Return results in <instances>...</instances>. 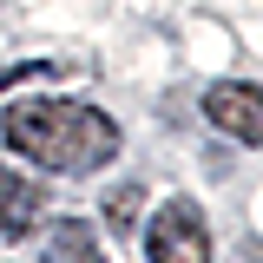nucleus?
I'll list each match as a JSON object with an SVG mask.
<instances>
[{"label": "nucleus", "mask_w": 263, "mask_h": 263, "mask_svg": "<svg viewBox=\"0 0 263 263\" xmlns=\"http://www.w3.org/2000/svg\"><path fill=\"white\" fill-rule=\"evenodd\" d=\"M0 138H7V152L46 164L60 178H86V171L119 158L112 112H99L86 99H20L0 112Z\"/></svg>", "instance_id": "f257e3e1"}, {"label": "nucleus", "mask_w": 263, "mask_h": 263, "mask_svg": "<svg viewBox=\"0 0 263 263\" xmlns=\"http://www.w3.org/2000/svg\"><path fill=\"white\" fill-rule=\"evenodd\" d=\"M145 257L152 263H211V224L191 197H164L152 230H145Z\"/></svg>", "instance_id": "f03ea898"}, {"label": "nucleus", "mask_w": 263, "mask_h": 263, "mask_svg": "<svg viewBox=\"0 0 263 263\" xmlns=\"http://www.w3.org/2000/svg\"><path fill=\"white\" fill-rule=\"evenodd\" d=\"M204 119L217 132H230L237 145H263V92L250 79H217L204 92Z\"/></svg>", "instance_id": "7ed1b4c3"}, {"label": "nucleus", "mask_w": 263, "mask_h": 263, "mask_svg": "<svg viewBox=\"0 0 263 263\" xmlns=\"http://www.w3.org/2000/svg\"><path fill=\"white\" fill-rule=\"evenodd\" d=\"M46 184L40 178H27V171H13V164L0 158V237L7 243H20V237H33V230L46 224Z\"/></svg>", "instance_id": "20e7f679"}, {"label": "nucleus", "mask_w": 263, "mask_h": 263, "mask_svg": "<svg viewBox=\"0 0 263 263\" xmlns=\"http://www.w3.org/2000/svg\"><path fill=\"white\" fill-rule=\"evenodd\" d=\"M40 263H105V257H99V237H92V224H86V217H60V224L46 230Z\"/></svg>", "instance_id": "39448f33"}, {"label": "nucleus", "mask_w": 263, "mask_h": 263, "mask_svg": "<svg viewBox=\"0 0 263 263\" xmlns=\"http://www.w3.org/2000/svg\"><path fill=\"white\" fill-rule=\"evenodd\" d=\"M138 204H145V191H138V184H119V191L105 197L99 211H105V224H112V230H132V217H138Z\"/></svg>", "instance_id": "423d86ee"}, {"label": "nucleus", "mask_w": 263, "mask_h": 263, "mask_svg": "<svg viewBox=\"0 0 263 263\" xmlns=\"http://www.w3.org/2000/svg\"><path fill=\"white\" fill-rule=\"evenodd\" d=\"M27 79H53V60H27V66H0V92L27 86Z\"/></svg>", "instance_id": "0eeeda50"}]
</instances>
